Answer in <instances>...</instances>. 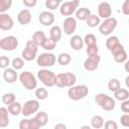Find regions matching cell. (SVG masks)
Instances as JSON below:
<instances>
[{
	"mask_svg": "<svg viewBox=\"0 0 129 129\" xmlns=\"http://www.w3.org/2000/svg\"><path fill=\"white\" fill-rule=\"evenodd\" d=\"M77 77L73 73H60L55 76L54 86L58 88H64V87H72L76 84Z\"/></svg>",
	"mask_w": 129,
	"mask_h": 129,
	"instance_id": "cell-1",
	"label": "cell"
},
{
	"mask_svg": "<svg viewBox=\"0 0 129 129\" xmlns=\"http://www.w3.org/2000/svg\"><path fill=\"white\" fill-rule=\"evenodd\" d=\"M95 102L98 106H100L105 111H113L116 107L115 100L104 93L97 94L95 96Z\"/></svg>",
	"mask_w": 129,
	"mask_h": 129,
	"instance_id": "cell-2",
	"label": "cell"
},
{
	"mask_svg": "<svg viewBox=\"0 0 129 129\" xmlns=\"http://www.w3.org/2000/svg\"><path fill=\"white\" fill-rule=\"evenodd\" d=\"M88 94H89V89L86 85L72 86L68 91V96L73 101H79L81 99H84L88 96Z\"/></svg>",
	"mask_w": 129,
	"mask_h": 129,
	"instance_id": "cell-3",
	"label": "cell"
},
{
	"mask_svg": "<svg viewBox=\"0 0 129 129\" xmlns=\"http://www.w3.org/2000/svg\"><path fill=\"white\" fill-rule=\"evenodd\" d=\"M19 81L26 90L31 91L37 87V81L35 76L28 71H25L19 75Z\"/></svg>",
	"mask_w": 129,
	"mask_h": 129,
	"instance_id": "cell-4",
	"label": "cell"
},
{
	"mask_svg": "<svg viewBox=\"0 0 129 129\" xmlns=\"http://www.w3.org/2000/svg\"><path fill=\"white\" fill-rule=\"evenodd\" d=\"M55 76L53 72L47 70V69H41L37 72V78L40 80V82L45 86V87H53L54 86V81H55Z\"/></svg>",
	"mask_w": 129,
	"mask_h": 129,
	"instance_id": "cell-5",
	"label": "cell"
},
{
	"mask_svg": "<svg viewBox=\"0 0 129 129\" xmlns=\"http://www.w3.org/2000/svg\"><path fill=\"white\" fill-rule=\"evenodd\" d=\"M37 50H38V45L33 40H28L26 42L24 50L22 51V58L26 61H31L35 59Z\"/></svg>",
	"mask_w": 129,
	"mask_h": 129,
	"instance_id": "cell-6",
	"label": "cell"
},
{
	"mask_svg": "<svg viewBox=\"0 0 129 129\" xmlns=\"http://www.w3.org/2000/svg\"><path fill=\"white\" fill-rule=\"evenodd\" d=\"M117 24H118V22H117V19L116 18H114V17L106 18L99 25V32L102 35H109L116 28Z\"/></svg>",
	"mask_w": 129,
	"mask_h": 129,
	"instance_id": "cell-7",
	"label": "cell"
},
{
	"mask_svg": "<svg viewBox=\"0 0 129 129\" xmlns=\"http://www.w3.org/2000/svg\"><path fill=\"white\" fill-rule=\"evenodd\" d=\"M56 57L55 55L52 53V52H43V53H40L38 56H37V64L41 68H50L52 67L55 61H56Z\"/></svg>",
	"mask_w": 129,
	"mask_h": 129,
	"instance_id": "cell-8",
	"label": "cell"
},
{
	"mask_svg": "<svg viewBox=\"0 0 129 129\" xmlns=\"http://www.w3.org/2000/svg\"><path fill=\"white\" fill-rule=\"evenodd\" d=\"M80 5V0H72L63 2L59 7V12L63 16H71L74 12L77 11Z\"/></svg>",
	"mask_w": 129,
	"mask_h": 129,
	"instance_id": "cell-9",
	"label": "cell"
},
{
	"mask_svg": "<svg viewBox=\"0 0 129 129\" xmlns=\"http://www.w3.org/2000/svg\"><path fill=\"white\" fill-rule=\"evenodd\" d=\"M18 46V39L13 35H8L0 40V47L6 51H12Z\"/></svg>",
	"mask_w": 129,
	"mask_h": 129,
	"instance_id": "cell-10",
	"label": "cell"
},
{
	"mask_svg": "<svg viewBox=\"0 0 129 129\" xmlns=\"http://www.w3.org/2000/svg\"><path fill=\"white\" fill-rule=\"evenodd\" d=\"M39 109V102L37 100H28L22 106V115L23 116H30L36 113Z\"/></svg>",
	"mask_w": 129,
	"mask_h": 129,
	"instance_id": "cell-11",
	"label": "cell"
},
{
	"mask_svg": "<svg viewBox=\"0 0 129 129\" xmlns=\"http://www.w3.org/2000/svg\"><path fill=\"white\" fill-rule=\"evenodd\" d=\"M101 57L99 54H94V55H88L86 60L84 61V68L88 72H94L98 69L99 63H100Z\"/></svg>",
	"mask_w": 129,
	"mask_h": 129,
	"instance_id": "cell-12",
	"label": "cell"
},
{
	"mask_svg": "<svg viewBox=\"0 0 129 129\" xmlns=\"http://www.w3.org/2000/svg\"><path fill=\"white\" fill-rule=\"evenodd\" d=\"M77 28V19L71 16H68L62 23V29L63 32L68 35H72Z\"/></svg>",
	"mask_w": 129,
	"mask_h": 129,
	"instance_id": "cell-13",
	"label": "cell"
},
{
	"mask_svg": "<svg viewBox=\"0 0 129 129\" xmlns=\"http://www.w3.org/2000/svg\"><path fill=\"white\" fill-rule=\"evenodd\" d=\"M14 26V21L9 14L0 13V29L1 30H10Z\"/></svg>",
	"mask_w": 129,
	"mask_h": 129,
	"instance_id": "cell-14",
	"label": "cell"
},
{
	"mask_svg": "<svg viewBox=\"0 0 129 129\" xmlns=\"http://www.w3.org/2000/svg\"><path fill=\"white\" fill-rule=\"evenodd\" d=\"M98 15L101 18H109L112 15V8L108 2H101L98 6Z\"/></svg>",
	"mask_w": 129,
	"mask_h": 129,
	"instance_id": "cell-15",
	"label": "cell"
},
{
	"mask_svg": "<svg viewBox=\"0 0 129 129\" xmlns=\"http://www.w3.org/2000/svg\"><path fill=\"white\" fill-rule=\"evenodd\" d=\"M54 15L49 11H42L38 15V21L43 26H49L54 22Z\"/></svg>",
	"mask_w": 129,
	"mask_h": 129,
	"instance_id": "cell-16",
	"label": "cell"
},
{
	"mask_svg": "<svg viewBox=\"0 0 129 129\" xmlns=\"http://www.w3.org/2000/svg\"><path fill=\"white\" fill-rule=\"evenodd\" d=\"M3 79L5 80L6 83L8 84H13L17 81V79H19L17 73H16V70L14 68H6L4 71H3Z\"/></svg>",
	"mask_w": 129,
	"mask_h": 129,
	"instance_id": "cell-17",
	"label": "cell"
},
{
	"mask_svg": "<svg viewBox=\"0 0 129 129\" xmlns=\"http://www.w3.org/2000/svg\"><path fill=\"white\" fill-rule=\"evenodd\" d=\"M31 12L29 9H22L18 14H17V21L21 25H26L31 21Z\"/></svg>",
	"mask_w": 129,
	"mask_h": 129,
	"instance_id": "cell-18",
	"label": "cell"
},
{
	"mask_svg": "<svg viewBox=\"0 0 129 129\" xmlns=\"http://www.w3.org/2000/svg\"><path fill=\"white\" fill-rule=\"evenodd\" d=\"M19 128L20 129H38L39 126L36 123L35 119H22L19 122Z\"/></svg>",
	"mask_w": 129,
	"mask_h": 129,
	"instance_id": "cell-19",
	"label": "cell"
},
{
	"mask_svg": "<svg viewBox=\"0 0 129 129\" xmlns=\"http://www.w3.org/2000/svg\"><path fill=\"white\" fill-rule=\"evenodd\" d=\"M85 42H84V39L80 36V35H73L72 38L70 39V45L73 49L75 50H80L83 48Z\"/></svg>",
	"mask_w": 129,
	"mask_h": 129,
	"instance_id": "cell-20",
	"label": "cell"
},
{
	"mask_svg": "<svg viewBox=\"0 0 129 129\" xmlns=\"http://www.w3.org/2000/svg\"><path fill=\"white\" fill-rule=\"evenodd\" d=\"M91 15V10L87 7H81V8H78L77 11H76V18L79 19V20H83V21H86L89 16Z\"/></svg>",
	"mask_w": 129,
	"mask_h": 129,
	"instance_id": "cell-21",
	"label": "cell"
},
{
	"mask_svg": "<svg viewBox=\"0 0 129 129\" xmlns=\"http://www.w3.org/2000/svg\"><path fill=\"white\" fill-rule=\"evenodd\" d=\"M46 38H47V37L45 36L44 32L41 31V30L35 31V32L33 33V35H32V40H33L38 46H42L43 43H44V41L46 40Z\"/></svg>",
	"mask_w": 129,
	"mask_h": 129,
	"instance_id": "cell-22",
	"label": "cell"
},
{
	"mask_svg": "<svg viewBox=\"0 0 129 129\" xmlns=\"http://www.w3.org/2000/svg\"><path fill=\"white\" fill-rule=\"evenodd\" d=\"M61 35H62V31H61V28L57 25H53L50 30H49V37L52 38L54 41H59L60 38H61Z\"/></svg>",
	"mask_w": 129,
	"mask_h": 129,
	"instance_id": "cell-23",
	"label": "cell"
},
{
	"mask_svg": "<svg viewBox=\"0 0 129 129\" xmlns=\"http://www.w3.org/2000/svg\"><path fill=\"white\" fill-rule=\"evenodd\" d=\"M8 111L12 116H18L19 114L22 113V106L19 102H13L10 105H8Z\"/></svg>",
	"mask_w": 129,
	"mask_h": 129,
	"instance_id": "cell-24",
	"label": "cell"
},
{
	"mask_svg": "<svg viewBox=\"0 0 129 129\" xmlns=\"http://www.w3.org/2000/svg\"><path fill=\"white\" fill-rule=\"evenodd\" d=\"M8 109L1 107L0 108V127L4 128L9 124V117H8Z\"/></svg>",
	"mask_w": 129,
	"mask_h": 129,
	"instance_id": "cell-25",
	"label": "cell"
},
{
	"mask_svg": "<svg viewBox=\"0 0 129 129\" xmlns=\"http://www.w3.org/2000/svg\"><path fill=\"white\" fill-rule=\"evenodd\" d=\"M34 119H35L36 123L38 124V126H39V128H40V127H43V126L46 125V123H47V121H48V116H47V114H46L45 112L40 111V112H38V113L34 116Z\"/></svg>",
	"mask_w": 129,
	"mask_h": 129,
	"instance_id": "cell-26",
	"label": "cell"
},
{
	"mask_svg": "<svg viewBox=\"0 0 129 129\" xmlns=\"http://www.w3.org/2000/svg\"><path fill=\"white\" fill-rule=\"evenodd\" d=\"M114 97L116 100L118 101H125L129 98V91L126 89H122L120 88L119 90H117L116 92H114Z\"/></svg>",
	"mask_w": 129,
	"mask_h": 129,
	"instance_id": "cell-27",
	"label": "cell"
},
{
	"mask_svg": "<svg viewBox=\"0 0 129 129\" xmlns=\"http://www.w3.org/2000/svg\"><path fill=\"white\" fill-rule=\"evenodd\" d=\"M71 61H72V56L68 52H61L57 56V62L60 66H63V67L64 66H68Z\"/></svg>",
	"mask_w": 129,
	"mask_h": 129,
	"instance_id": "cell-28",
	"label": "cell"
},
{
	"mask_svg": "<svg viewBox=\"0 0 129 129\" xmlns=\"http://www.w3.org/2000/svg\"><path fill=\"white\" fill-rule=\"evenodd\" d=\"M104 124H105V123H104V119H103V117L100 116V115H95V116H93L92 119H91V125H92L93 128L100 129V128H102V127L104 126Z\"/></svg>",
	"mask_w": 129,
	"mask_h": 129,
	"instance_id": "cell-29",
	"label": "cell"
},
{
	"mask_svg": "<svg viewBox=\"0 0 129 129\" xmlns=\"http://www.w3.org/2000/svg\"><path fill=\"white\" fill-rule=\"evenodd\" d=\"M86 23L89 27H97L100 25V16L95 15V14H91L89 16V18L86 20Z\"/></svg>",
	"mask_w": 129,
	"mask_h": 129,
	"instance_id": "cell-30",
	"label": "cell"
},
{
	"mask_svg": "<svg viewBox=\"0 0 129 129\" xmlns=\"http://www.w3.org/2000/svg\"><path fill=\"white\" fill-rule=\"evenodd\" d=\"M118 43H120V41H119V38H118V36H115V35H113V36H110L107 40H106V47L111 51Z\"/></svg>",
	"mask_w": 129,
	"mask_h": 129,
	"instance_id": "cell-31",
	"label": "cell"
},
{
	"mask_svg": "<svg viewBox=\"0 0 129 129\" xmlns=\"http://www.w3.org/2000/svg\"><path fill=\"white\" fill-rule=\"evenodd\" d=\"M35 97L37 98V100L43 101L48 97V91L45 88H37L35 90Z\"/></svg>",
	"mask_w": 129,
	"mask_h": 129,
	"instance_id": "cell-32",
	"label": "cell"
},
{
	"mask_svg": "<svg viewBox=\"0 0 129 129\" xmlns=\"http://www.w3.org/2000/svg\"><path fill=\"white\" fill-rule=\"evenodd\" d=\"M121 88V84L119 82L118 79H111L109 82H108V89L111 91V92H116L117 90H119Z\"/></svg>",
	"mask_w": 129,
	"mask_h": 129,
	"instance_id": "cell-33",
	"label": "cell"
},
{
	"mask_svg": "<svg viewBox=\"0 0 129 129\" xmlns=\"http://www.w3.org/2000/svg\"><path fill=\"white\" fill-rule=\"evenodd\" d=\"M16 101V96L13 93H6L2 96V102L5 105H10L11 103Z\"/></svg>",
	"mask_w": 129,
	"mask_h": 129,
	"instance_id": "cell-34",
	"label": "cell"
},
{
	"mask_svg": "<svg viewBox=\"0 0 129 129\" xmlns=\"http://www.w3.org/2000/svg\"><path fill=\"white\" fill-rule=\"evenodd\" d=\"M113 57H114V60H115L116 62H118V63H123V62H125V61L127 60V53H126V51H125V49H124V50H122V51H120V52L114 54Z\"/></svg>",
	"mask_w": 129,
	"mask_h": 129,
	"instance_id": "cell-35",
	"label": "cell"
},
{
	"mask_svg": "<svg viewBox=\"0 0 129 129\" xmlns=\"http://www.w3.org/2000/svg\"><path fill=\"white\" fill-rule=\"evenodd\" d=\"M55 45H56V41H54L52 38H50V37H48V38H46V40L44 41V43H43V45L41 46L43 49H45V50H52V49H54V47H55Z\"/></svg>",
	"mask_w": 129,
	"mask_h": 129,
	"instance_id": "cell-36",
	"label": "cell"
},
{
	"mask_svg": "<svg viewBox=\"0 0 129 129\" xmlns=\"http://www.w3.org/2000/svg\"><path fill=\"white\" fill-rule=\"evenodd\" d=\"M12 6V0H0V12L5 13Z\"/></svg>",
	"mask_w": 129,
	"mask_h": 129,
	"instance_id": "cell-37",
	"label": "cell"
},
{
	"mask_svg": "<svg viewBox=\"0 0 129 129\" xmlns=\"http://www.w3.org/2000/svg\"><path fill=\"white\" fill-rule=\"evenodd\" d=\"M84 42L87 46L89 45H95L97 44V39H96V36L92 33H89V34H86L85 38H84Z\"/></svg>",
	"mask_w": 129,
	"mask_h": 129,
	"instance_id": "cell-38",
	"label": "cell"
},
{
	"mask_svg": "<svg viewBox=\"0 0 129 129\" xmlns=\"http://www.w3.org/2000/svg\"><path fill=\"white\" fill-rule=\"evenodd\" d=\"M60 4V1L58 0H45V7L49 10H55L58 8Z\"/></svg>",
	"mask_w": 129,
	"mask_h": 129,
	"instance_id": "cell-39",
	"label": "cell"
},
{
	"mask_svg": "<svg viewBox=\"0 0 129 129\" xmlns=\"http://www.w3.org/2000/svg\"><path fill=\"white\" fill-rule=\"evenodd\" d=\"M23 66H24V60L21 57H15L12 60V68H14L16 71L21 70L23 68Z\"/></svg>",
	"mask_w": 129,
	"mask_h": 129,
	"instance_id": "cell-40",
	"label": "cell"
},
{
	"mask_svg": "<svg viewBox=\"0 0 129 129\" xmlns=\"http://www.w3.org/2000/svg\"><path fill=\"white\" fill-rule=\"evenodd\" d=\"M86 52H87L88 55L98 54V52H99V47H98L97 44H95V45H89V46H87Z\"/></svg>",
	"mask_w": 129,
	"mask_h": 129,
	"instance_id": "cell-41",
	"label": "cell"
},
{
	"mask_svg": "<svg viewBox=\"0 0 129 129\" xmlns=\"http://www.w3.org/2000/svg\"><path fill=\"white\" fill-rule=\"evenodd\" d=\"M10 60H9V57H7L6 55H2L0 57V68L5 70L6 68H8V64H9Z\"/></svg>",
	"mask_w": 129,
	"mask_h": 129,
	"instance_id": "cell-42",
	"label": "cell"
},
{
	"mask_svg": "<svg viewBox=\"0 0 129 129\" xmlns=\"http://www.w3.org/2000/svg\"><path fill=\"white\" fill-rule=\"evenodd\" d=\"M120 122H121V125L122 126L129 128V114H127V113L123 114L120 117Z\"/></svg>",
	"mask_w": 129,
	"mask_h": 129,
	"instance_id": "cell-43",
	"label": "cell"
},
{
	"mask_svg": "<svg viewBox=\"0 0 129 129\" xmlns=\"http://www.w3.org/2000/svg\"><path fill=\"white\" fill-rule=\"evenodd\" d=\"M104 127L106 129H117L118 128V125L115 121H112V120H108L105 124H104Z\"/></svg>",
	"mask_w": 129,
	"mask_h": 129,
	"instance_id": "cell-44",
	"label": "cell"
},
{
	"mask_svg": "<svg viewBox=\"0 0 129 129\" xmlns=\"http://www.w3.org/2000/svg\"><path fill=\"white\" fill-rule=\"evenodd\" d=\"M122 12L124 15L129 16V0H125L122 4Z\"/></svg>",
	"mask_w": 129,
	"mask_h": 129,
	"instance_id": "cell-45",
	"label": "cell"
},
{
	"mask_svg": "<svg viewBox=\"0 0 129 129\" xmlns=\"http://www.w3.org/2000/svg\"><path fill=\"white\" fill-rule=\"evenodd\" d=\"M121 110H122L124 113L129 114V99H127V100H125V101H122Z\"/></svg>",
	"mask_w": 129,
	"mask_h": 129,
	"instance_id": "cell-46",
	"label": "cell"
},
{
	"mask_svg": "<svg viewBox=\"0 0 129 129\" xmlns=\"http://www.w3.org/2000/svg\"><path fill=\"white\" fill-rule=\"evenodd\" d=\"M22 2L24 4V6H26L28 8H32V7H34L36 5L37 0H22Z\"/></svg>",
	"mask_w": 129,
	"mask_h": 129,
	"instance_id": "cell-47",
	"label": "cell"
},
{
	"mask_svg": "<svg viewBox=\"0 0 129 129\" xmlns=\"http://www.w3.org/2000/svg\"><path fill=\"white\" fill-rule=\"evenodd\" d=\"M124 70L127 72V73H129V58L125 61V64H124Z\"/></svg>",
	"mask_w": 129,
	"mask_h": 129,
	"instance_id": "cell-48",
	"label": "cell"
},
{
	"mask_svg": "<svg viewBox=\"0 0 129 129\" xmlns=\"http://www.w3.org/2000/svg\"><path fill=\"white\" fill-rule=\"evenodd\" d=\"M54 128H55V129H60V128H61V129H66L67 126H66L64 124H56V125L54 126Z\"/></svg>",
	"mask_w": 129,
	"mask_h": 129,
	"instance_id": "cell-49",
	"label": "cell"
},
{
	"mask_svg": "<svg viewBox=\"0 0 129 129\" xmlns=\"http://www.w3.org/2000/svg\"><path fill=\"white\" fill-rule=\"evenodd\" d=\"M125 85H126V87L129 89V76H127L126 79H125Z\"/></svg>",
	"mask_w": 129,
	"mask_h": 129,
	"instance_id": "cell-50",
	"label": "cell"
},
{
	"mask_svg": "<svg viewBox=\"0 0 129 129\" xmlns=\"http://www.w3.org/2000/svg\"><path fill=\"white\" fill-rule=\"evenodd\" d=\"M58 1H60V2H61V1H63V0H58Z\"/></svg>",
	"mask_w": 129,
	"mask_h": 129,
	"instance_id": "cell-51",
	"label": "cell"
},
{
	"mask_svg": "<svg viewBox=\"0 0 129 129\" xmlns=\"http://www.w3.org/2000/svg\"><path fill=\"white\" fill-rule=\"evenodd\" d=\"M128 23H129V20H128Z\"/></svg>",
	"mask_w": 129,
	"mask_h": 129,
	"instance_id": "cell-52",
	"label": "cell"
}]
</instances>
